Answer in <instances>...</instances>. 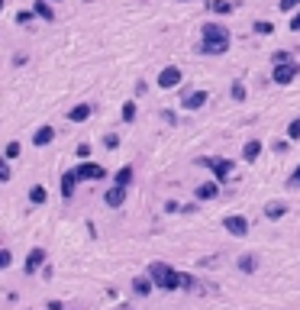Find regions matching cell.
<instances>
[{"label": "cell", "mask_w": 300, "mask_h": 310, "mask_svg": "<svg viewBox=\"0 0 300 310\" xmlns=\"http://www.w3.org/2000/svg\"><path fill=\"white\" fill-rule=\"evenodd\" d=\"M20 152H23V146L16 143V139H10V143H7V149H4V158H7V162H16V158H20Z\"/></svg>", "instance_id": "603a6c76"}, {"label": "cell", "mask_w": 300, "mask_h": 310, "mask_svg": "<svg viewBox=\"0 0 300 310\" xmlns=\"http://www.w3.org/2000/svg\"><path fill=\"white\" fill-rule=\"evenodd\" d=\"M78 181H81V178L74 175V168H71V171H65V175H61V197H65V200H71V197H74V188H78Z\"/></svg>", "instance_id": "4fadbf2b"}, {"label": "cell", "mask_w": 300, "mask_h": 310, "mask_svg": "<svg viewBox=\"0 0 300 310\" xmlns=\"http://www.w3.org/2000/svg\"><path fill=\"white\" fill-rule=\"evenodd\" d=\"M136 113H139L136 100H126V104L120 107V117H123V123H132V120H136Z\"/></svg>", "instance_id": "7402d4cb"}, {"label": "cell", "mask_w": 300, "mask_h": 310, "mask_svg": "<svg viewBox=\"0 0 300 310\" xmlns=\"http://www.w3.org/2000/svg\"><path fill=\"white\" fill-rule=\"evenodd\" d=\"M194 288H197V278L188 274V271H181V291H194Z\"/></svg>", "instance_id": "83f0119b"}, {"label": "cell", "mask_w": 300, "mask_h": 310, "mask_svg": "<svg viewBox=\"0 0 300 310\" xmlns=\"http://www.w3.org/2000/svg\"><path fill=\"white\" fill-rule=\"evenodd\" d=\"M181 68L178 65H165L162 72H158V87H165V91H171V87H178L181 84Z\"/></svg>", "instance_id": "52a82bcc"}, {"label": "cell", "mask_w": 300, "mask_h": 310, "mask_svg": "<svg viewBox=\"0 0 300 310\" xmlns=\"http://www.w3.org/2000/svg\"><path fill=\"white\" fill-rule=\"evenodd\" d=\"M42 262H46V249H29V255H26V265H23V271L26 274H36L42 268Z\"/></svg>", "instance_id": "8fae6325"}, {"label": "cell", "mask_w": 300, "mask_h": 310, "mask_svg": "<svg viewBox=\"0 0 300 310\" xmlns=\"http://www.w3.org/2000/svg\"><path fill=\"white\" fill-rule=\"evenodd\" d=\"M0 181H10V162L0 155Z\"/></svg>", "instance_id": "d6a6232c"}, {"label": "cell", "mask_w": 300, "mask_h": 310, "mask_svg": "<svg viewBox=\"0 0 300 310\" xmlns=\"http://www.w3.org/2000/svg\"><path fill=\"white\" fill-rule=\"evenodd\" d=\"M155 291V285H152V278L148 274H139L136 281H132V294H139V297H148Z\"/></svg>", "instance_id": "9a60e30c"}, {"label": "cell", "mask_w": 300, "mask_h": 310, "mask_svg": "<svg viewBox=\"0 0 300 310\" xmlns=\"http://www.w3.org/2000/svg\"><path fill=\"white\" fill-rule=\"evenodd\" d=\"M271 78H275V84H281V87L294 84L297 78H300V61H297V58H290V61H281V65H275V72H271Z\"/></svg>", "instance_id": "3957f363"}, {"label": "cell", "mask_w": 300, "mask_h": 310, "mask_svg": "<svg viewBox=\"0 0 300 310\" xmlns=\"http://www.w3.org/2000/svg\"><path fill=\"white\" fill-rule=\"evenodd\" d=\"M252 29L258 32V36H271V32H275V23H271V20H255Z\"/></svg>", "instance_id": "d4e9b609"}, {"label": "cell", "mask_w": 300, "mask_h": 310, "mask_svg": "<svg viewBox=\"0 0 300 310\" xmlns=\"http://www.w3.org/2000/svg\"><path fill=\"white\" fill-rule=\"evenodd\" d=\"M290 29H294V32H300V7L294 10V16H290Z\"/></svg>", "instance_id": "8d00e7d4"}, {"label": "cell", "mask_w": 300, "mask_h": 310, "mask_svg": "<svg viewBox=\"0 0 300 310\" xmlns=\"http://www.w3.org/2000/svg\"><path fill=\"white\" fill-rule=\"evenodd\" d=\"M46 200H49V191L42 188V184H32V188H29V203H36V207H42Z\"/></svg>", "instance_id": "ffe728a7"}, {"label": "cell", "mask_w": 300, "mask_h": 310, "mask_svg": "<svg viewBox=\"0 0 300 310\" xmlns=\"http://www.w3.org/2000/svg\"><path fill=\"white\" fill-rule=\"evenodd\" d=\"M223 229L229 236H249V220H245L242 214H229V217H223Z\"/></svg>", "instance_id": "8992f818"}, {"label": "cell", "mask_w": 300, "mask_h": 310, "mask_svg": "<svg viewBox=\"0 0 300 310\" xmlns=\"http://www.w3.org/2000/svg\"><path fill=\"white\" fill-rule=\"evenodd\" d=\"M207 100H210V94L204 91V87H200V91H184V97H181V107H184V110H200Z\"/></svg>", "instance_id": "ba28073f"}, {"label": "cell", "mask_w": 300, "mask_h": 310, "mask_svg": "<svg viewBox=\"0 0 300 310\" xmlns=\"http://www.w3.org/2000/svg\"><path fill=\"white\" fill-rule=\"evenodd\" d=\"M132 178H136V168H132V165H123L120 171L113 175V184H120V188H129Z\"/></svg>", "instance_id": "2e32d148"}, {"label": "cell", "mask_w": 300, "mask_h": 310, "mask_svg": "<svg viewBox=\"0 0 300 310\" xmlns=\"http://www.w3.org/2000/svg\"><path fill=\"white\" fill-rule=\"evenodd\" d=\"M287 188H290V191H300V165L294 168V171H290V178H287Z\"/></svg>", "instance_id": "f546056e"}, {"label": "cell", "mask_w": 300, "mask_h": 310, "mask_svg": "<svg viewBox=\"0 0 300 310\" xmlns=\"http://www.w3.org/2000/svg\"><path fill=\"white\" fill-rule=\"evenodd\" d=\"M229 94H233V100H236V104H242V100H245V84L239 81V78L233 81V87H229Z\"/></svg>", "instance_id": "484cf974"}, {"label": "cell", "mask_w": 300, "mask_h": 310, "mask_svg": "<svg viewBox=\"0 0 300 310\" xmlns=\"http://www.w3.org/2000/svg\"><path fill=\"white\" fill-rule=\"evenodd\" d=\"M194 197L197 200H216L219 197V181H204V184H197V191H194Z\"/></svg>", "instance_id": "30bf717a"}, {"label": "cell", "mask_w": 300, "mask_h": 310, "mask_svg": "<svg viewBox=\"0 0 300 310\" xmlns=\"http://www.w3.org/2000/svg\"><path fill=\"white\" fill-rule=\"evenodd\" d=\"M255 268H258V259H255V255H239V271L252 274Z\"/></svg>", "instance_id": "cb8c5ba5"}, {"label": "cell", "mask_w": 300, "mask_h": 310, "mask_svg": "<svg viewBox=\"0 0 300 310\" xmlns=\"http://www.w3.org/2000/svg\"><path fill=\"white\" fill-rule=\"evenodd\" d=\"M200 165H204V168H210V171H213V178L219 181V184H223V181H229V175H233V162H229V158H200Z\"/></svg>", "instance_id": "277c9868"}, {"label": "cell", "mask_w": 300, "mask_h": 310, "mask_svg": "<svg viewBox=\"0 0 300 310\" xmlns=\"http://www.w3.org/2000/svg\"><path fill=\"white\" fill-rule=\"evenodd\" d=\"M32 16H36L32 10H20V13H16V23H20V26H26V23L32 20Z\"/></svg>", "instance_id": "d590c367"}, {"label": "cell", "mask_w": 300, "mask_h": 310, "mask_svg": "<svg viewBox=\"0 0 300 310\" xmlns=\"http://www.w3.org/2000/svg\"><path fill=\"white\" fill-rule=\"evenodd\" d=\"M78 158H81V162H87V158H91V146H87V143H81V146H78V152H74Z\"/></svg>", "instance_id": "e575fe53"}, {"label": "cell", "mask_w": 300, "mask_h": 310, "mask_svg": "<svg viewBox=\"0 0 300 310\" xmlns=\"http://www.w3.org/2000/svg\"><path fill=\"white\" fill-rule=\"evenodd\" d=\"M0 10H4V0H0Z\"/></svg>", "instance_id": "ab89813d"}, {"label": "cell", "mask_w": 300, "mask_h": 310, "mask_svg": "<svg viewBox=\"0 0 300 310\" xmlns=\"http://www.w3.org/2000/svg\"><path fill=\"white\" fill-rule=\"evenodd\" d=\"M103 146H107V149H117V146H120V136H117V132H107V136H103Z\"/></svg>", "instance_id": "836d02e7"}, {"label": "cell", "mask_w": 300, "mask_h": 310, "mask_svg": "<svg viewBox=\"0 0 300 310\" xmlns=\"http://www.w3.org/2000/svg\"><path fill=\"white\" fill-rule=\"evenodd\" d=\"M74 175H78L81 181H103V178H107V168L87 158V162H81V165L74 168Z\"/></svg>", "instance_id": "5b68a950"}, {"label": "cell", "mask_w": 300, "mask_h": 310, "mask_svg": "<svg viewBox=\"0 0 300 310\" xmlns=\"http://www.w3.org/2000/svg\"><path fill=\"white\" fill-rule=\"evenodd\" d=\"M233 46V32L223 23H204L200 26V55H226Z\"/></svg>", "instance_id": "6da1fadb"}, {"label": "cell", "mask_w": 300, "mask_h": 310, "mask_svg": "<svg viewBox=\"0 0 300 310\" xmlns=\"http://www.w3.org/2000/svg\"><path fill=\"white\" fill-rule=\"evenodd\" d=\"M207 7H210L213 13H223V16L236 10V4H233V0H207Z\"/></svg>", "instance_id": "44dd1931"}, {"label": "cell", "mask_w": 300, "mask_h": 310, "mask_svg": "<svg viewBox=\"0 0 300 310\" xmlns=\"http://www.w3.org/2000/svg\"><path fill=\"white\" fill-rule=\"evenodd\" d=\"M181 4H188V0H181Z\"/></svg>", "instance_id": "60d3db41"}, {"label": "cell", "mask_w": 300, "mask_h": 310, "mask_svg": "<svg viewBox=\"0 0 300 310\" xmlns=\"http://www.w3.org/2000/svg\"><path fill=\"white\" fill-rule=\"evenodd\" d=\"M287 146H290V139H278V143H275V152H287Z\"/></svg>", "instance_id": "74e56055"}, {"label": "cell", "mask_w": 300, "mask_h": 310, "mask_svg": "<svg viewBox=\"0 0 300 310\" xmlns=\"http://www.w3.org/2000/svg\"><path fill=\"white\" fill-rule=\"evenodd\" d=\"M52 139H55V129H52V126H39L36 132H32V146H36V149L52 146Z\"/></svg>", "instance_id": "5bb4252c"}, {"label": "cell", "mask_w": 300, "mask_h": 310, "mask_svg": "<svg viewBox=\"0 0 300 310\" xmlns=\"http://www.w3.org/2000/svg\"><path fill=\"white\" fill-rule=\"evenodd\" d=\"M287 139H290V143H297V139H300V117H294L287 123Z\"/></svg>", "instance_id": "4316f807"}, {"label": "cell", "mask_w": 300, "mask_h": 310, "mask_svg": "<svg viewBox=\"0 0 300 310\" xmlns=\"http://www.w3.org/2000/svg\"><path fill=\"white\" fill-rule=\"evenodd\" d=\"M94 117V104H74L71 110H68V123H84Z\"/></svg>", "instance_id": "7c38bea8"}, {"label": "cell", "mask_w": 300, "mask_h": 310, "mask_svg": "<svg viewBox=\"0 0 300 310\" xmlns=\"http://www.w3.org/2000/svg\"><path fill=\"white\" fill-rule=\"evenodd\" d=\"M32 13H36V16H42L46 23H52V20H55V10L49 7V0H36V4H32Z\"/></svg>", "instance_id": "e0dca14e"}, {"label": "cell", "mask_w": 300, "mask_h": 310, "mask_svg": "<svg viewBox=\"0 0 300 310\" xmlns=\"http://www.w3.org/2000/svg\"><path fill=\"white\" fill-rule=\"evenodd\" d=\"M284 214H287V207H284L281 200H271V203H265V217H268V220H281Z\"/></svg>", "instance_id": "ac0fdd59"}, {"label": "cell", "mask_w": 300, "mask_h": 310, "mask_svg": "<svg viewBox=\"0 0 300 310\" xmlns=\"http://www.w3.org/2000/svg\"><path fill=\"white\" fill-rule=\"evenodd\" d=\"M165 210H168V214H178V210H181V203H174V200H168V203H165Z\"/></svg>", "instance_id": "f35d334b"}, {"label": "cell", "mask_w": 300, "mask_h": 310, "mask_svg": "<svg viewBox=\"0 0 300 310\" xmlns=\"http://www.w3.org/2000/svg\"><path fill=\"white\" fill-rule=\"evenodd\" d=\"M10 265H13V252L10 249H0V271L10 268Z\"/></svg>", "instance_id": "4dcf8cb0"}, {"label": "cell", "mask_w": 300, "mask_h": 310, "mask_svg": "<svg viewBox=\"0 0 300 310\" xmlns=\"http://www.w3.org/2000/svg\"><path fill=\"white\" fill-rule=\"evenodd\" d=\"M258 152H261V143H258V139H249V143L242 146V158H245V162H255Z\"/></svg>", "instance_id": "d6986e66"}, {"label": "cell", "mask_w": 300, "mask_h": 310, "mask_svg": "<svg viewBox=\"0 0 300 310\" xmlns=\"http://www.w3.org/2000/svg\"><path fill=\"white\" fill-rule=\"evenodd\" d=\"M278 7H281L284 13H294L297 7H300V0H278Z\"/></svg>", "instance_id": "1f68e13d"}, {"label": "cell", "mask_w": 300, "mask_h": 310, "mask_svg": "<svg viewBox=\"0 0 300 310\" xmlns=\"http://www.w3.org/2000/svg\"><path fill=\"white\" fill-rule=\"evenodd\" d=\"M294 55H290V49H278L275 55H271V65H281V61H290Z\"/></svg>", "instance_id": "f1b7e54d"}, {"label": "cell", "mask_w": 300, "mask_h": 310, "mask_svg": "<svg viewBox=\"0 0 300 310\" xmlns=\"http://www.w3.org/2000/svg\"><path fill=\"white\" fill-rule=\"evenodd\" d=\"M103 203L113 210H120L123 203H126V188H120V184H113V188H107V194H103Z\"/></svg>", "instance_id": "9c48e42d"}, {"label": "cell", "mask_w": 300, "mask_h": 310, "mask_svg": "<svg viewBox=\"0 0 300 310\" xmlns=\"http://www.w3.org/2000/svg\"><path fill=\"white\" fill-rule=\"evenodd\" d=\"M148 278H152V285L162 288V291H181V271L171 268L168 262H152L148 265Z\"/></svg>", "instance_id": "7a4b0ae2"}]
</instances>
